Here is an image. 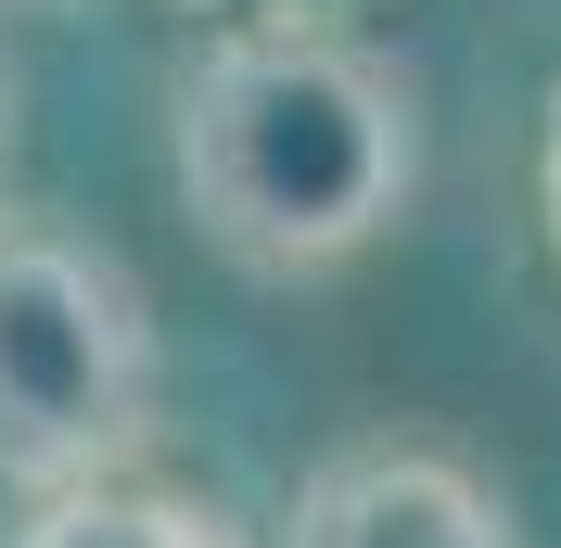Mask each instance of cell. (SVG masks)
I'll use <instances>...</instances> for the list:
<instances>
[{
  "label": "cell",
  "mask_w": 561,
  "mask_h": 548,
  "mask_svg": "<svg viewBox=\"0 0 561 548\" xmlns=\"http://www.w3.org/2000/svg\"><path fill=\"white\" fill-rule=\"evenodd\" d=\"M167 179L243 281H332L421 192V90L307 13L217 26L167 90Z\"/></svg>",
  "instance_id": "6da1fadb"
},
{
  "label": "cell",
  "mask_w": 561,
  "mask_h": 548,
  "mask_svg": "<svg viewBox=\"0 0 561 548\" xmlns=\"http://www.w3.org/2000/svg\"><path fill=\"white\" fill-rule=\"evenodd\" d=\"M167 332L103 230L65 205H0V484L77 498L153 459Z\"/></svg>",
  "instance_id": "7a4b0ae2"
},
{
  "label": "cell",
  "mask_w": 561,
  "mask_h": 548,
  "mask_svg": "<svg viewBox=\"0 0 561 548\" xmlns=\"http://www.w3.org/2000/svg\"><path fill=\"white\" fill-rule=\"evenodd\" d=\"M280 548H524V536L472 459H447L421 434H357L294 484Z\"/></svg>",
  "instance_id": "3957f363"
},
{
  "label": "cell",
  "mask_w": 561,
  "mask_h": 548,
  "mask_svg": "<svg viewBox=\"0 0 561 548\" xmlns=\"http://www.w3.org/2000/svg\"><path fill=\"white\" fill-rule=\"evenodd\" d=\"M13 548H230L217 498L192 484H153V472H115V484H77V498H38L13 523Z\"/></svg>",
  "instance_id": "277c9868"
},
{
  "label": "cell",
  "mask_w": 561,
  "mask_h": 548,
  "mask_svg": "<svg viewBox=\"0 0 561 548\" xmlns=\"http://www.w3.org/2000/svg\"><path fill=\"white\" fill-rule=\"evenodd\" d=\"M549 242H561V90H549Z\"/></svg>",
  "instance_id": "5b68a950"
},
{
  "label": "cell",
  "mask_w": 561,
  "mask_h": 548,
  "mask_svg": "<svg viewBox=\"0 0 561 548\" xmlns=\"http://www.w3.org/2000/svg\"><path fill=\"white\" fill-rule=\"evenodd\" d=\"M0 140H13V65H0Z\"/></svg>",
  "instance_id": "8992f818"
}]
</instances>
